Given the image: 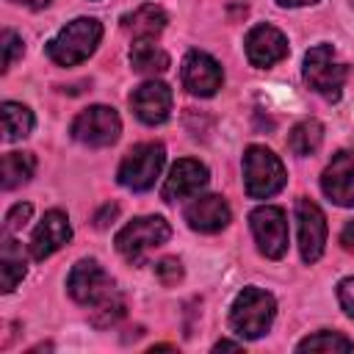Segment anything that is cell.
I'll list each match as a JSON object with an SVG mask.
<instances>
[{"mask_svg":"<svg viewBox=\"0 0 354 354\" xmlns=\"http://www.w3.org/2000/svg\"><path fill=\"white\" fill-rule=\"evenodd\" d=\"M351 6H354V0H351Z\"/></svg>","mask_w":354,"mask_h":354,"instance_id":"34","label":"cell"},{"mask_svg":"<svg viewBox=\"0 0 354 354\" xmlns=\"http://www.w3.org/2000/svg\"><path fill=\"white\" fill-rule=\"evenodd\" d=\"M166 22H169L166 11L160 6H155V3H144L133 14L122 17V28L133 39H152V36H158L166 28Z\"/></svg>","mask_w":354,"mask_h":354,"instance_id":"18","label":"cell"},{"mask_svg":"<svg viewBox=\"0 0 354 354\" xmlns=\"http://www.w3.org/2000/svg\"><path fill=\"white\" fill-rule=\"evenodd\" d=\"M224 83V72L216 58L202 50H191L183 58V86L196 97H213Z\"/></svg>","mask_w":354,"mask_h":354,"instance_id":"10","label":"cell"},{"mask_svg":"<svg viewBox=\"0 0 354 354\" xmlns=\"http://www.w3.org/2000/svg\"><path fill=\"white\" fill-rule=\"evenodd\" d=\"M11 3H17V6H25V8H33V11H39V8H47L53 0H11Z\"/></svg>","mask_w":354,"mask_h":354,"instance_id":"31","label":"cell"},{"mask_svg":"<svg viewBox=\"0 0 354 354\" xmlns=\"http://www.w3.org/2000/svg\"><path fill=\"white\" fill-rule=\"evenodd\" d=\"M30 213H33V207H30L28 202H19V205H14V207L6 213V224H3L6 235H11V232H17L19 227H25V221L30 218Z\"/></svg>","mask_w":354,"mask_h":354,"instance_id":"26","label":"cell"},{"mask_svg":"<svg viewBox=\"0 0 354 354\" xmlns=\"http://www.w3.org/2000/svg\"><path fill=\"white\" fill-rule=\"evenodd\" d=\"M221 348H241V343H230V340H221L213 346V351H221Z\"/></svg>","mask_w":354,"mask_h":354,"instance_id":"33","label":"cell"},{"mask_svg":"<svg viewBox=\"0 0 354 354\" xmlns=\"http://www.w3.org/2000/svg\"><path fill=\"white\" fill-rule=\"evenodd\" d=\"M249 224H252L257 249L266 257L279 260L288 252V218H285L282 207H274V205L254 207L249 213Z\"/></svg>","mask_w":354,"mask_h":354,"instance_id":"9","label":"cell"},{"mask_svg":"<svg viewBox=\"0 0 354 354\" xmlns=\"http://www.w3.org/2000/svg\"><path fill=\"white\" fill-rule=\"evenodd\" d=\"M100 39H102V25L94 17H77L55 33V39L47 44V55L58 66H75L97 50Z\"/></svg>","mask_w":354,"mask_h":354,"instance_id":"2","label":"cell"},{"mask_svg":"<svg viewBox=\"0 0 354 354\" xmlns=\"http://www.w3.org/2000/svg\"><path fill=\"white\" fill-rule=\"evenodd\" d=\"M296 221H299V249L304 263H315L324 254L326 243V216L310 199L296 202Z\"/></svg>","mask_w":354,"mask_h":354,"instance_id":"11","label":"cell"},{"mask_svg":"<svg viewBox=\"0 0 354 354\" xmlns=\"http://www.w3.org/2000/svg\"><path fill=\"white\" fill-rule=\"evenodd\" d=\"M122 133L119 113L108 105H91L72 122V136L86 147H111Z\"/></svg>","mask_w":354,"mask_h":354,"instance_id":"8","label":"cell"},{"mask_svg":"<svg viewBox=\"0 0 354 354\" xmlns=\"http://www.w3.org/2000/svg\"><path fill=\"white\" fill-rule=\"evenodd\" d=\"M346 64L337 61L332 44H315L313 50H307L304 55V83L321 94L324 100L335 102L340 100V91H343V83H346Z\"/></svg>","mask_w":354,"mask_h":354,"instance_id":"5","label":"cell"},{"mask_svg":"<svg viewBox=\"0 0 354 354\" xmlns=\"http://www.w3.org/2000/svg\"><path fill=\"white\" fill-rule=\"evenodd\" d=\"M130 108L144 124H160L171 113V88L160 80H147L130 94Z\"/></svg>","mask_w":354,"mask_h":354,"instance_id":"12","label":"cell"},{"mask_svg":"<svg viewBox=\"0 0 354 354\" xmlns=\"http://www.w3.org/2000/svg\"><path fill=\"white\" fill-rule=\"evenodd\" d=\"M155 274H158V279H160L163 285H177V282L183 279V266H180V260H174V257H163V260L155 266Z\"/></svg>","mask_w":354,"mask_h":354,"instance_id":"27","label":"cell"},{"mask_svg":"<svg viewBox=\"0 0 354 354\" xmlns=\"http://www.w3.org/2000/svg\"><path fill=\"white\" fill-rule=\"evenodd\" d=\"M340 246H343L346 252H354V221H348V224L343 227V232H340Z\"/></svg>","mask_w":354,"mask_h":354,"instance_id":"30","label":"cell"},{"mask_svg":"<svg viewBox=\"0 0 354 354\" xmlns=\"http://www.w3.org/2000/svg\"><path fill=\"white\" fill-rule=\"evenodd\" d=\"M116 216H119V207H116V205H105V207L94 216V224H97V227H108Z\"/></svg>","mask_w":354,"mask_h":354,"instance_id":"29","label":"cell"},{"mask_svg":"<svg viewBox=\"0 0 354 354\" xmlns=\"http://www.w3.org/2000/svg\"><path fill=\"white\" fill-rule=\"evenodd\" d=\"M72 238V227H69V218L66 213L61 210H47L41 216V221L36 224L33 230V238H30V254L36 260H44L50 257L53 252H58L64 243H69Z\"/></svg>","mask_w":354,"mask_h":354,"instance_id":"15","label":"cell"},{"mask_svg":"<svg viewBox=\"0 0 354 354\" xmlns=\"http://www.w3.org/2000/svg\"><path fill=\"white\" fill-rule=\"evenodd\" d=\"M285 180H288L285 166L268 147L252 144L243 152V183H246V194L252 199L274 196L285 185Z\"/></svg>","mask_w":354,"mask_h":354,"instance_id":"4","label":"cell"},{"mask_svg":"<svg viewBox=\"0 0 354 354\" xmlns=\"http://www.w3.org/2000/svg\"><path fill=\"white\" fill-rule=\"evenodd\" d=\"M163 160H166V152H163V144H155V141H147V144H136L119 163V183L130 191H147L155 185V177L160 174L163 169Z\"/></svg>","mask_w":354,"mask_h":354,"instance_id":"7","label":"cell"},{"mask_svg":"<svg viewBox=\"0 0 354 354\" xmlns=\"http://www.w3.org/2000/svg\"><path fill=\"white\" fill-rule=\"evenodd\" d=\"M25 271H28V266H25V257H22V246L11 235H6L3 249H0V290L11 293L22 282Z\"/></svg>","mask_w":354,"mask_h":354,"instance_id":"19","label":"cell"},{"mask_svg":"<svg viewBox=\"0 0 354 354\" xmlns=\"http://www.w3.org/2000/svg\"><path fill=\"white\" fill-rule=\"evenodd\" d=\"M3 141H19L33 130V113L22 102H3Z\"/></svg>","mask_w":354,"mask_h":354,"instance_id":"22","label":"cell"},{"mask_svg":"<svg viewBox=\"0 0 354 354\" xmlns=\"http://www.w3.org/2000/svg\"><path fill=\"white\" fill-rule=\"evenodd\" d=\"M277 315V301L271 293L260 290V288H243L230 310V326L235 329V335L241 337H263Z\"/></svg>","mask_w":354,"mask_h":354,"instance_id":"3","label":"cell"},{"mask_svg":"<svg viewBox=\"0 0 354 354\" xmlns=\"http://www.w3.org/2000/svg\"><path fill=\"white\" fill-rule=\"evenodd\" d=\"M337 299H340L346 315L354 318V277H348V279H343V282L337 285Z\"/></svg>","mask_w":354,"mask_h":354,"instance_id":"28","label":"cell"},{"mask_svg":"<svg viewBox=\"0 0 354 354\" xmlns=\"http://www.w3.org/2000/svg\"><path fill=\"white\" fill-rule=\"evenodd\" d=\"M321 141H324V127H321V122H318V119H304V122L293 124V130H290V136H288V149H290L293 155L304 158V155H313V152L321 147Z\"/></svg>","mask_w":354,"mask_h":354,"instance_id":"23","label":"cell"},{"mask_svg":"<svg viewBox=\"0 0 354 354\" xmlns=\"http://www.w3.org/2000/svg\"><path fill=\"white\" fill-rule=\"evenodd\" d=\"M185 221L196 232H218L230 224V205L216 194L196 196L185 207Z\"/></svg>","mask_w":354,"mask_h":354,"instance_id":"17","label":"cell"},{"mask_svg":"<svg viewBox=\"0 0 354 354\" xmlns=\"http://www.w3.org/2000/svg\"><path fill=\"white\" fill-rule=\"evenodd\" d=\"M324 194L343 207L354 205V152H337L321 177Z\"/></svg>","mask_w":354,"mask_h":354,"instance_id":"16","label":"cell"},{"mask_svg":"<svg viewBox=\"0 0 354 354\" xmlns=\"http://www.w3.org/2000/svg\"><path fill=\"white\" fill-rule=\"evenodd\" d=\"M296 348H299V351H332V354L340 351V354H346V351L354 348V343H351L346 335H340V332H329V329H324V332H315V335L304 337Z\"/></svg>","mask_w":354,"mask_h":354,"instance_id":"24","label":"cell"},{"mask_svg":"<svg viewBox=\"0 0 354 354\" xmlns=\"http://www.w3.org/2000/svg\"><path fill=\"white\" fill-rule=\"evenodd\" d=\"M207 185V169L205 163L194 160V158H183L171 166L166 183H163V199L166 202H177V199H191L196 196L202 188Z\"/></svg>","mask_w":354,"mask_h":354,"instance_id":"13","label":"cell"},{"mask_svg":"<svg viewBox=\"0 0 354 354\" xmlns=\"http://www.w3.org/2000/svg\"><path fill=\"white\" fill-rule=\"evenodd\" d=\"M279 6H288V8H296V6H313L318 0H277Z\"/></svg>","mask_w":354,"mask_h":354,"instance_id":"32","label":"cell"},{"mask_svg":"<svg viewBox=\"0 0 354 354\" xmlns=\"http://www.w3.org/2000/svg\"><path fill=\"white\" fill-rule=\"evenodd\" d=\"M169 235H171V227L163 216H141L116 232V249L130 263H138L149 249L166 243Z\"/></svg>","mask_w":354,"mask_h":354,"instance_id":"6","label":"cell"},{"mask_svg":"<svg viewBox=\"0 0 354 354\" xmlns=\"http://www.w3.org/2000/svg\"><path fill=\"white\" fill-rule=\"evenodd\" d=\"M288 55V39L274 25H254L246 36V58L252 66H274Z\"/></svg>","mask_w":354,"mask_h":354,"instance_id":"14","label":"cell"},{"mask_svg":"<svg viewBox=\"0 0 354 354\" xmlns=\"http://www.w3.org/2000/svg\"><path fill=\"white\" fill-rule=\"evenodd\" d=\"M66 290L77 304L91 307L94 324H100V326H111L124 315V301L116 293L113 279L94 260L75 263V268L69 271V279H66Z\"/></svg>","mask_w":354,"mask_h":354,"instance_id":"1","label":"cell"},{"mask_svg":"<svg viewBox=\"0 0 354 354\" xmlns=\"http://www.w3.org/2000/svg\"><path fill=\"white\" fill-rule=\"evenodd\" d=\"M0 44H3V72H8L14 66V61L22 55V39L14 30H3Z\"/></svg>","mask_w":354,"mask_h":354,"instance_id":"25","label":"cell"},{"mask_svg":"<svg viewBox=\"0 0 354 354\" xmlns=\"http://www.w3.org/2000/svg\"><path fill=\"white\" fill-rule=\"evenodd\" d=\"M130 64L141 75H160L169 69V55L152 39H136L130 47Z\"/></svg>","mask_w":354,"mask_h":354,"instance_id":"20","label":"cell"},{"mask_svg":"<svg viewBox=\"0 0 354 354\" xmlns=\"http://www.w3.org/2000/svg\"><path fill=\"white\" fill-rule=\"evenodd\" d=\"M36 171V158L30 152H6L0 163V185L6 191L28 183Z\"/></svg>","mask_w":354,"mask_h":354,"instance_id":"21","label":"cell"}]
</instances>
